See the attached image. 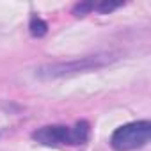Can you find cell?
Masks as SVG:
<instances>
[{
	"mask_svg": "<svg viewBox=\"0 0 151 151\" xmlns=\"http://www.w3.org/2000/svg\"><path fill=\"white\" fill-rule=\"evenodd\" d=\"M94 11V2H82V4H77L73 9V14L75 16H86L87 13Z\"/></svg>",
	"mask_w": 151,
	"mask_h": 151,
	"instance_id": "cell-6",
	"label": "cell"
},
{
	"mask_svg": "<svg viewBox=\"0 0 151 151\" xmlns=\"http://www.w3.org/2000/svg\"><path fill=\"white\" fill-rule=\"evenodd\" d=\"M29 30L34 37H43L46 32H48V25L45 20H41L39 16H32L30 18V23H29Z\"/></svg>",
	"mask_w": 151,
	"mask_h": 151,
	"instance_id": "cell-4",
	"label": "cell"
},
{
	"mask_svg": "<svg viewBox=\"0 0 151 151\" xmlns=\"http://www.w3.org/2000/svg\"><path fill=\"white\" fill-rule=\"evenodd\" d=\"M151 137V123L149 121H133L119 126L112 137L110 146L116 151H135L149 142Z\"/></svg>",
	"mask_w": 151,
	"mask_h": 151,
	"instance_id": "cell-3",
	"label": "cell"
},
{
	"mask_svg": "<svg viewBox=\"0 0 151 151\" xmlns=\"http://www.w3.org/2000/svg\"><path fill=\"white\" fill-rule=\"evenodd\" d=\"M119 57L116 53L103 52V53L84 55V57H77V59H69V60L48 62V64H41V66L36 68V77L43 78V80L62 78V77H69V75H77V73H84V71H93V69L105 68V66L112 64Z\"/></svg>",
	"mask_w": 151,
	"mask_h": 151,
	"instance_id": "cell-1",
	"label": "cell"
},
{
	"mask_svg": "<svg viewBox=\"0 0 151 151\" xmlns=\"http://www.w3.org/2000/svg\"><path fill=\"white\" fill-rule=\"evenodd\" d=\"M121 6H123V2H109V0H105V2L94 4V11L107 14V13H110V11H114V9H117V7H121Z\"/></svg>",
	"mask_w": 151,
	"mask_h": 151,
	"instance_id": "cell-5",
	"label": "cell"
},
{
	"mask_svg": "<svg viewBox=\"0 0 151 151\" xmlns=\"http://www.w3.org/2000/svg\"><path fill=\"white\" fill-rule=\"evenodd\" d=\"M32 139L37 140L43 146H78L86 144L89 139V124L86 121H80L75 126H43L32 133Z\"/></svg>",
	"mask_w": 151,
	"mask_h": 151,
	"instance_id": "cell-2",
	"label": "cell"
}]
</instances>
